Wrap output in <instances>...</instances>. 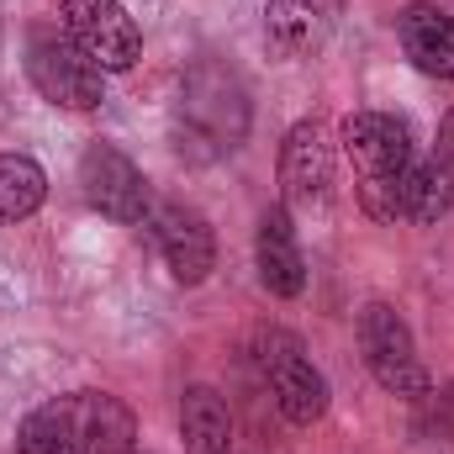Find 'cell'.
<instances>
[{
	"mask_svg": "<svg viewBox=\"0 0 454 454\" xmlns=\"http://www.w3.org/2000/svg\"><path fill=\"white\" fill-rule=\"evenodd\" d=\"M48 201V175L32 153H0V223H27Z\"/></svg>",
	"mask_w": 454,
	"mask_h": 454,
	"instance_id": "2e32d148",
	"label": "cell"
},
{
	"mask_svg": "<svg viewBox=\"0 0 454 454\" xmlns=\"http://www.w3.org/2000/svg\"><path fill=\"white\" fill-rule=\"evenodd\" d=\"M343 159L354 169V196L370 223L407 217V185H412V127L391 112H348L339 127Z\"/></svg>",
	"mask_w": 454,
	"mask_h": 454,
	"instance_id": "6da1fadb",
	"label": "cell"
},
{
	"mask_svg": "<svg viewBox=\"0 0 454 454\" xmlns=\"http://www.w3.org/2000/svg\"><path fill=\"white\" fill-rule=\"evenodd\" d=\"M180 439H185V454H232V412H227L223 391L185 386V396H180Z\"/></svg>",
	"mask_w": 454,
	"mask_h": 454,
	"instance_id": "9a60e30c",
	"label": "cell"
},
{
	"mask_svg": "<svg viewBox=\"0 0 454 454\" xmlns=\"http://www.w3.org/2000/svg\"><path fill=\"white\" fill-rule=\"evenodd\" d=\"M254 259H259V286L280 301L301 296L307 291V254H301V238H296V217L286 207H270L259 217L254 232Z\"/></svg>",
	"mask_w": 454,
	"mask_h": 454,
	"instance_id": "7c38bea8",
	"label": "cell"
},
{
	"mask_svg": "<svg viewBox=\"0 0 454 454\" xmlns=\"http://www.w3.org/2000/svg\"><path fill=\"white\" fill-rule=\"evenodd\" d=\"M16 454H80L69 423H64L59 396L43 402V407H32V412L21 418V428H16Z\"/></svg>",
	"mask_w": 454,
	"mask_h": 454,
	"instance_id": "e0dca14e",
	"label": "cell"
},
{
	"mask_svg": "<svg viewBox=\"0 0 454 454\" xmlns=\"http://www.w3.org/2000/svg\"><path fill=\"white\" fill-rule=\"evenodd\" d=\"M27 80L59 112H96L106 101V69L90 64L64 27H32L27 32Z\"/></svg>",
	"mask_w": 454,
	"mask_h": 454,
	"instance_id": "277c9868",
	"label": "cell"
},
{
	"mask_svg": "<svg viewBox=\"0 0 454 454\" xmlns=\"http://www.w3.org/2000/svg\"><path fill=\"white\" fill-rule=\"evenodd\" d=\"M180 153L191 159H217L232 153L248 132V96L238 85V74L223 64H196L180 80Z\"/></svg>",
	"mask_w": 454,
	"mask_h": 454,
	"instance_id": "7a4b0ae2",
	"label": "cell"
},
{
	"mask_svg": "<svg viewBox=\"0 0 454 454\" xmlns=\"http://www.w3.org/2000/svg\"><path fill=\"white\" fill-rule=\"evenodd\" d=\"M59 27L106 74H127L143 59V32H137V21L127 16L121 0H59Z\"/></svg>",
	"mask_w": 454,
	"mask_h": 454,
	"instance_id": "52a82bcc",
	"label": "cell"
},
{
	"mask_svg": "<svg viewBox=\"0 0 454 454\" xmlns=\"http://www.w3.org/2000/svg\"><path fill=\"white\" fill-rule=\"evenodd\" d=\"M354 339L364 354V370L375 375V386L386 396H396V402H428L434 396V375L418 359L412 328L391 301H364L354 317Z\"/></svg>",
	"mask_w": 454,
	"mask_h": 454,
	"instance_id": "3957f363",
	"label": "cell"
},
{
	"mask_svg": "<svg viewBox=\"0 0 454 454\" xmlns=\"http://www.w3.org/2000/svg\"><path fill=\"white\" fill-rule=\"evenodd\" d=\"M254 359H259V375H264V386H270V396H275V407H280V418L291 428H312V423L328 418V402H333L328 396V375L312 364L307 343L296 333L264 328L254 339Z\"/></svg>",
	"mask_w": 454,
	"mask_h": 454,
	"instance_id": "5b68a950",
	"label": "cell"
},
{
	"mask_svg": "<svg viewBox=\"0 0 454 454\" xmlns=\"http://www.w3.org/2000/svg\"><path fill=\"white\" fill-rule=\"evenodd\" d=\"M454 207V112L439 127V148L428 159L412 164V185H407V223H439Z\"/></svg>",
	"mask_w": 454,
	"mask_h": 454,
	"instance_id": "5bb4252c",
	"label": "cell"
},
{
	"mask_svg": "<svg viewBox=\"0 0 454 454\" xmlns=\"http://www.w3.org/2000/svg\"><path fill=\"white\" fill-rule=\"evenodd\" d=\"M428 423H434V434L454 439V380L439 391V396H428Z\"/></svg>",
	"mask_w": 454,
	"mask_h": 454,
	"instance_id": "ac0fdd59",
	"label": "cell"
},
{
	"mask_svg": "<svg viewBox=\"0 0 454 454\" xmlns=\"http://www.w3.org/2000/svg\"><path fill=\"white\" fill-rule=\"evenodd\" d=\"M275 175H280V207L291 217H301V223L328 217V207H333V137L317 116H301L280 137Z\"/></svg>",
	"mask_w": 454,
	"mask_h": 454,
	"instance_id": "8992f818",
	"label": "cell"
},
{
	"mask_svg": "<svg viewBox=\"0 0 454 454\" xmlns=\"http://www.w3.org/2000/svg\"><path fill=\"white\" fill-rule=\"evenodd\" d=\"M396 37H402V53L423 69V74H439L454 80V16L428 5V0H412L402 16H396Z\"/></svg>",
	"mask_w": 454,
	"mask_h": 454,
	"instance_id": "4fadbf2b",
	"label": "cell"
},
{
	"mask_svg": "<svg viewBox=\"0 0 454 454\" xmlns=\"http://www.w3.org/2000/svg\"><path fill=\"white\" fill-rule=\"evenodd\" d=\"M59 407L80 454H127L137 444V418L112 391H69L59 396Z\"/></svg>",
	"mask_w": 454,
	"mask_h": 454,
	"instance_id": "8fae6325",
	"label": "cell"
},
{
	"mask_svg": "<svg viewBox=\"0 0 454 454\" xmlns=\"http://www.w3.org/2000/svg\"><path fill=\"white\" fill-rule=\"evenodd\" d=\"M143 227L153 232V243H159V254H164V264H169V275L180 286L212 280V270H217V238H212V223L196 207H185V201H153V212H148Z\"/></svg>",
	"mask_w": 454,
	"mask_h": 454,
	"instance_id": "9c48e42d",
	"label": "cell"
},
{
	"mask_svg": "<svg viewBox=\"0 0 454 454\" xmlns=\"http://www.w3.org/2000/svg\"><path fill=\"white\" fill-rule=\"evenodd\" d=\"M343 0H264V48L280 64H301L339 32Z\"/></svg>",
	"mask_w": 454,
	"mask_h": 454,
	"instance_id": "30bf717a",
	"label": "cell"
},
{
	"mask_svg": "<svg viewBox=\"0 0 454 454\" xmlns=\"http://www.w3.org/2000/svg\"><path fill=\"white\" fill-rule=\"evenodd\" d=\"M80 191L116 227H143L148 212H153V191H148L143 169L112 143H90L80 153Z\"/></svg>",
	"mask_w": 454,
	"mask_h": 454,
	"instance_id": "ba28073f",
	"label": "cell"
}]
</instances>
